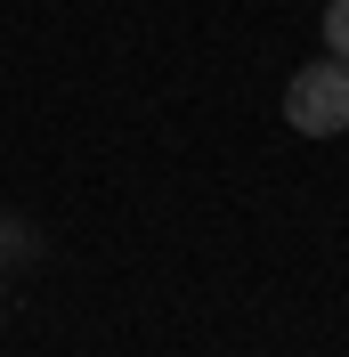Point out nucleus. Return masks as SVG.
I'll list each match as a JSON object with an SVG mask.
<instances>
[{
	"label": "nucleus",
	"mask_w": 349,
	"mask_h": 357,
	"mask_svg": "<svg viewBox=\"0 0 349 357\" xmlns=\"http://www.w3.org/2000/svg\"><path fill=\"white\" fill-rule=\"evenodd\" d=\"M284 122L301 138H341L349 130V57H317L284 82Z\"/></svg>",
	"instance_id": "obj_1"
},
{
	"label": "nucleus",
	"mask_w": 349,
	"mask_h": 357,
	"mask_svg": "<svg viewBox=\"0 0 349 357\" xmlns=\"http://www.w3.org/2000/svg\"><path fill=\"white\" fill-rule=\"evenodd\" d=\"M325 57H349V0L325 8Z\"/></svg>",
	"instance_id": "obj_2"
}]
</instances>
